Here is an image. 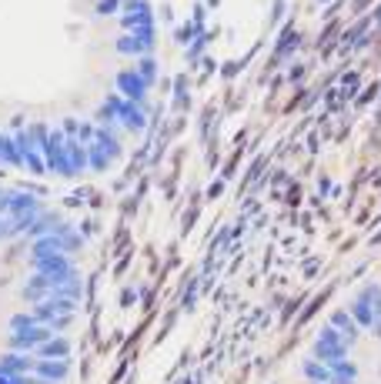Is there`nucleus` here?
Masks as SVG:
<instances>
[{
    "label": "nucleus",
    "instance_id": "obj_17",
    "mask_svg": "<svg viewBox=\"0 0 381 384\" xmlns=\"http://www.w3.org/2000/svg\"><path fill=\"white\" fill-rule=\"evenodd\" d=\"M114 51L117 54H124V57H144V54H154L148 44H141V40L131 37V34H121V37L114 40Z\"/></svg>",
    "mask_w": 381,
    "mask_h": 384
},
{
    "label": "nucleus",
    "instance_id": "obj_27",
    "mask_svg": "<svg viewBox=\"0 0 381 384\" xmlns=\"http://www.w3.org/2000/svg\"><path fill=\"white\" fill-rule=\"evenodd\" d=\"M141 10H154L151 0H124V10H121V14H141Z\"/></svg>",
    "mask_w": 381,
    "mask_h": 384
},
{
    "label": "nucleus",
    "instance_id": "obj_30",
    "mask_svg": "<svg viewBox=\"0 0 381 384\" xmlns=\"http://www.w3.org/2000/svg\"><path fill=\"white\" fill-rule=\"evenodd\" d=\"M134 294H137V291H134V288H127L124 294H121V301H124V304H134Z\"/></svg>",
    "mask_w": 381,
    "mask_h": 384
},
{
    "label": "nucleus",
    "instance_id": "obj_3",
    "mask_svg": "<svg viewBox=\"0 0 381 384\" xmlns=\"http://www.w3.org/2000/svg\"><path fill=\"white\" fill-rule=\"evenodd\" d=\"M348 354H351V345H348L331 324H324L321 331H318V338H314L311 358L331 367V365H338V361H348Z\"/></svg>",
    "mask_w": 381,
    "mask_h": 384
},
{
    "label": "nucleus",
    "instance_id": "obj_31",
    "mask_svg": "<svg viewBox=\"0 0 381 384\" xmlns=\"http://www.w3.org/2000/svg\"><path fill=\"white\" fill-rule=\"evenodd\" d=\"M321 3H328V0H321Z\"/></svg>",
    "mask_w": 381,
    "mask_h": 384
},
{
    "label": "nucleus",
    "instance_id": "obj_23",
    "mask_svg": "<svg viewBox=\"0 0 381 384\" xmlns=\"http://www.w3.org/2000/svg\"><path fill=\"white\" fill-rule=\"evenodd\" d=\"M331 374H335V378H342V381H351V384H355L362 371H358V365L348 358V361H338V365H331Z\"/></svg>",
    "mask_w": 381,
    "mask_h": 384
},
{
    "label": "nucleus",
    "instance_id": "obj_1",
    "mask_svg": "<svg viewBox=\"0 0 381 384\" xmlns=\"http://www.w3.org/2000/svg\"><path fill=\"white\" fill-rule=\"evenodd\" d=\"M44 211V201H40V194L27 191V188H10V197H7V221H10V237H27V230L34 228V221L40 217Z\"/></svg>",
    "mask_w": 381,
    "mask_h": 384
},
{
    "label": "nucleus",
    "instance_id": "obj_19",
    "mask_svg": "<svg viewBox=\"0 0 381 384\" xmlns=\"http://www.w3.org/2000/svg\"><path fill=\"white\" fill-rule=\"evenodd\" d=\"M364 291H368L371 307H375V327H371V334H375V338H381V284H378V281H368V284H364Z\"/></svg>",
    "mask_w": 381,
    "mask_h": 384
},
{
    "label": "nucleus",
    "instance_id": "obj_15",
    "mask_svg": "<svg viewBox=\"0 0 381 384\" xmlns=\"http://www.w3.org/2000/svg\"><path fill=\"white\" fill-rule=\"evenodd\" d=\"M67 157H71V167H74V177L91 171L87 164V147L80 144V137H67Z\"/></svg>",
    "mask_w": 381,
    "mask_h": 384
},
{
    "label": "nucleus",
    "instance_id": "obj_28",
    "mask_svg": "<svg viewBox=\"0 0 381 384\" xmlns=\"http://www.w3.org/2000/svg\"><path fill=\"white\" fill-rule=\"evenodd\" d=\"M0 241H14V237H10V221H7V214H0Z\"/></svg>",
    "mask_w": 381,
    "mask_h": 384
},
{
    "label": "nucleus",
    "instance_id": "obj_7",
    "mask_svg": "<svg viewBox=\"0 0 381 384\" xmlns=\"http://www.w3.org/2000/svg\"><path fill=\"white\" fill-rule=\"evenodd\" d=\"M124 34L134 37H157V14L154 10H141V14H121L117 17Z\"/></svg>",
    "mask_w": 381,
    "mask_h": 384
},
{
    "label": "nucleus",
    "instance_id": "obj_20",
    "mask_svg": "<svg viewBox=\"0 0 381 384\" xmlns=\"http://www.w3.org/2000/svg\"><path fill=\"white\" fill-rule=\"evenodd\" d=\"M87 164H91V171L104 174V171H107V167H111V164H114V161H111L107 154L100 151L97 144H87Z\"/></svg>",
    "mask_w": 381,
    "mask_h": 384
},
{
    "label": "nucleus",
    "instance_id": "obj_14",
    "mask_svg": "<svg viewBox=\"0 0 381 384\" xmlns=\"http://www.w3.org/2000/svg\"><path fill=\"white\" fill-rule=\"evenodd\" d=\"M94 144L100 147V151L107 154L111 161H117L121 154H124V144H121V134H114V131H107V127H97L94 131Z\"/></svg>",
    "mask_w": 381,
    "mask_h": 384
},
{
    "label": "nucleus",
    "instance_id": "obj_4",
    "mask_svg": "<svg viewBox=\"0 0 381 384\" xmlns=\"http://www.w3.org/2000/svg\"><path fill=\"white\" fill-rule=\"evenodd\" d=\"M44 164L47 171L71 181L74 177V167H71V157H67V137L60 127H51V140H47V151H44Z\"/></svg>",
    "mask_w": 381,
    "mask_h": 384
},
{
    "label": "nucleus",
    "instance_id": "obj_6",
    "mask_svg": "<svg viewBox=\"0 0 381 384\" xmlns=\"http://www.w3.org/2000/svg\"><path fill=\"white\" fill-rule=\"evenodd\" d=\"M54 338V331L47 324H37L34 331H10L7 334V351H20V354H34L40 345H47Z\"/></svg>",
    "mask_w": 381,
    "mask_h": 384
},
{
    "label": "nucleus",
    "instance_id": "obj_13",
    "mask_svg": "<svg viewBox=\"0 0 381 384\" xmlns=\"http://www.w3.org/2000/svg\"><path fill=\"white\" fill-rule=\"evenodd\" d=\"M34 374L44 378V381H54V384H64L71 378V361H37Z\"/></svg>",
    "mask_w": 381,
    "mask_h": 384
},
{
    "label": "nucleus",
    "instance_id": "obj_24",
    "mask_svg": "<svg viewBox=\"0 0 381 384\" xmlns=\"http://www.w3.org/2000/svg\"><path fill=\"white\" fill-rule=\"evenodd\" d=\"M188 97H190V80L188 74H177V80H174V104H188Z\"/></svg>",
    "mask_w": 381,
    "mask_h": 384
},
{
    "label": "nucleus",
    "instance_id": "obj_21",
    "mask_svg": "<svg viewBox=\"0 0 381 384\" xmlns=\"http://www.w3.org/2000/svg\"><path fill=\"white\" fill-rule=\"evenodd\" d=\"M157 71H161V64H157V57H154V54H144V57H137V74L144 77L148 84H154V80H157Z\"/></svg>",
    "mask_w": 381,
    "mask_h": 384
},
{
    "label": "nucleus",
    "instance_id": "obj_2",
    "mask_svg": "<svg viewBox=\"0 0 381 384\" xmlns=\"http://www.w3.org/2000/svg\"><path fill=\"white\" fill-rule=\"evenodd\" d=\"M100 104L121 120V131H131V134H144V131H148V111L137 107L127 97H121L117 91H107Z\"/></svg>",
    "mask_w": 381,
    "mask_h": 384
},
{
    "label": "nucleus",
    "instance_id": "obj_22",
    "mask_svg": "<svg viewBox=\"0 0 381 384\" xmlns=\"http://www.w3.org/2000/svg\"><path fill=\"white\" fill-rule=\"evenodd\" d=\"M40 321L30 314V311H20V314H14L10 321H7V331H34Z\"/></svg>",
    "mask_w": 381,
    "mask_h": 384
},
{
    "label": "nucleus",
    "instance_id": "obj_9",
    "mask_svg": "<svg viewBox=\"0 0 381 384\" xmlns=\"http://www.w3.org/2000/svg\"><path fill=\"white\" fill-rule=\"evenodd\" d=\"M64 224V214L57 208H44L40 217L34 221V228L27 230V241H40V237H47V234H54V230Z\"/></svg>",
    "mask_w": 381,
    "mask_h": 384
},
{
    "label": "nucleus",
    "instance_id": "obj_11",
    "mask_svg": "<svg viewBox=\"0 0 381 384\" xmlns=\"http://www.w3.org/2000/svg\"><path fill=\"white\" fill-rule=\"evenodd\" d=\"M328 324L335 327L338 334H342L348 345H355L358 338H362V327L355 324V318L348 314V307H338V311H331V318H328Z\"/></svg>",
    "mask_w": 381,
    "mask_h": 384
},
{
    "label": "nucleus",
    "instance_id": "obj_18",
    "mask_svg": "<svg viewBox=\"0 0 381 384\" xmlns=\"http://www.w3.org/2000/svg\"><path fill=\"white\" fill-rule=\"evenodd\" d=\"M301 374H305L311 384H331V367L314 361V358H308L305 365H301Z\"/></svg>",
    "mask_w": 381,
    "mask_h": 384
},
{
    "label": "nucleus",
    "instance_id": "obj_25",
    "mask_svg": "<svg viewBox=\"0 0 381 384\" xmlns=\"http://www.w3.org/2000/svg\"><path fill=\"white\" fill-rule=\"evenodd\" d=\"M124 10V0H97V14H117L121 17Z\"/></svg>",
    "mask_w": 381,
    "mask_h": 384
},
{
    "label": "nucleus",
    "instance_id": "obj_5",
    "mask_svg": "<svg viewBox=\"0 0 381 384\" xmlns=\"http://www.w3.org/2000/svg\"><path fill=\"white\" fill-rule=\"evenodd\" d=\"M114 91L121 97H127L134 100L137 107H144L148 111V97H151V84L144 80V77L137 74V67H124V71H117L114 74Z\"/></svg>",
    "mask_w": 381,
    "mask_h": 384
},
{
    "label": "nucleus",
    "instance_id": "obj_12",
    "mask_svg": "<svg viewBox=\"0 0 381 384\" xmlns=\"http://www.w3.org/2000/svg\"><path fill=\"white\" fill-rule=\"evenodd\" d=\"M0 367L10 371V374H34L37 358L34 354H20V351H3L0 354Z\"/></svg>",
    "mask_w": 381,
    "mask_h": 384
},
{
    "label": "nucleus",
    "instance_id": "obj_10",
    "mask_svg": "<svg viewBox=\"0 0 381 384\" xmlns=\"http://www.w3.org/2000/svg\"><path fill=\"white\" fill-rule=\"evenodd\" d=\"M34 358H37V361H71V338L54 334L47 345H40L37 351H34Z\"/></svg>",
    "mask_w": 381,
    "mask_h": 384
},
{
    "label": "nucleus",
    "instance_id": "obj_8",
    "mask_svg": "<svg viewBox=\"0 0 381 384\" xmlns=\"http://www.w3.org/2000/svg\"><path fill=\"white\" fill-rule=\"evenodd\" d=\"M348 314L355 318V324L362 327V331H371V327H375V307H371V298H368L364 288H358L355 298L348 301Z\"/></svg>",
    "mask_w": 381,
    "mask_h": 384
},
{
    "label": "nucleus",
    "instance_id": "obj_29",
    "mask_svg": "<svg viewBox=\"0 0 381 384\" xmlns=\"http://www.w3.org/2000/svg\"><path fill=\"white\" fill-rule=\"evenodd\" d=\"M301 77H305V67H301V64H294V67H291V74H287V80H291V84H298Z\"/></svg>",
    "mask_w": 381,
    "mask_h": 384
},
{
    "label": "nucleus",
    "instance_id": "obj_16",
    "mask_svg": "<svg viewBox=\"0 0 381 384\" xmlns=\"http://www.w3.org/2000/svg\"><path fill=\"white\" fill-rule=\"evenodd\" d=\"M0 164L7 167H20V154H17V140H14V131H0Z\"/></svg>",
    "mask_w": 381,
    "mask_h": 384
},
{
    "label": "nucleus",
    "instance_id": "obj_26",
    "mask_svg": "<svg viewBox=\"0 0 381 384\" xmlns=\"http://www.w3.org/2000/svg\"><path fill=\"white\" fill-rule=\"evenodd\" d=\"M204 47H208V34H197V37L190 40V47H188V60H197Z\"/></svg>",
    "mask_w": 381,
    "mask_h": 384
}]
</instances>
